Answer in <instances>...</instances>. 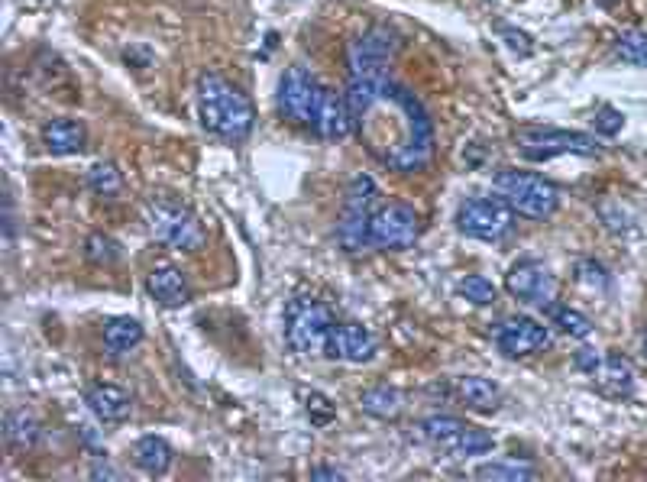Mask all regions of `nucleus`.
Returning <instances> with one entry per match:
<instances>
[{"label": "nucleus", "instance_id": "f257e3e1", "mask_svg": "<svg viewBox=\"0 0 647 482\" xmlns=\"http://www.w3.org/2000/svg\"><path fill=\"white\" fill-rule=\"evenodd\" d=\"M347 104L356 140L392 172H421L434 159V123L408 88L392 81V33L373 26L350 43Z\"/></svg>", "mask_w": 647, "mask_h": 482}, {"label": "nucleus", "instance_id": "f03ea898", "mask_svg": "<svg viewBox=\"0 0 647 482\" xmlns=\"http://www.w3.org/2000/svg\"><path fill=\"white\" fill-rule=\"evenodd\" d=\"M198 117L201 127L220 140L240 143L256 123L253 101L220 72H201L198 78Z\"/></svg>", "mask_w": 647, "mask_h": 482}, {"label": "nucleus", "instance_id": "7ed1b4c3", "mask_svg": "<svg viewBox=\"0 0 647 482\" xmlns=\"http://www.w3.org/2000/svg\"><path fill=\"white\" fill-rule=\"evenodd\" d=\"M492 188L508 208L515 214L528 217V220H547L557 211L560 204V191L550 178L538 172H521V169H502L495 172Z\"/></svg>", "mask_w": 647, "mask_h": 482}, {"label": "nucleus", "instance_id": "20e7f679", "mask_svg": "<svg viewBox=\"0 0 647 482\" xmlns=\"http://www.w3.org/2000/svg\"><path fill=\"white\" fill-rule=\"evenodd\" d=\"M334 314L318 298L295 295L285 305V340L295 353L327 356V343L334 334Z\"/></svg>", "mask_w": 647, "mask_h": 482}, {"label": "nucleus", "instance_id": "39448f33", "mask_svg": "<svg viewBox=\"0 0 647 482\" xmlns=\"http://www.w3.org/2000/svg\"><path fill=\"white\" fill-rule=\"evenodd\" d=\"M379 188L369 175H356L347 195H343V208L337 217V240L347 253H363L369 246V217L376 211Z\"/></svg>", "mask_w": 647, "mask_h": 482}, {"label": "nucleus", "instance_id": "423d86ee", "mask_svg": "<svg viewBox=\"0 0 647 482\" xmlns=\"http://www.w3.org/2000/svg\"><path fill=\"white\" fill-rule=\"evenodd\" d=\"M515 146L518 153L531 162H547L554 156H602V146L586 133L573 130H554V127H518L515 130Z\"/></svg>", "mask_w": 647, "mask_h": 482}, {"label": "nucleus", "instance_id": "0eeeda50", "mask_svg": "<svg viewBox=\"0 0 647 482\" xmlns=\"http://www.w3.org/2000/svg\"><path fill=\"white\" fill-rule=\"evenodd\" d=\"M149 224H153L156 240L172 246L182 253H198L204 246V230L195 211H188L185 204L172 198H153L149 201Z\"/></svg>", "mask_w": 647, "mask_h": 482}, {"label": "nucleus", "instance_id": "6e6552de", "mask_svg": "<svg viewBox=\"0 0 647 482\" xmlns=\"http://www.w3.org/2000/svg\"><path fill=\"white\" fill-rule=\"evenodd\" d=\"M418 233H421V220L415 208L405 201L382 204L369 217V246L373 250H385V253L411 250L418 243Z\"/></svg>", "mask_w": 647, "mask_h": 482}, {"label": "nucleus", "instance_id": "1a4fd4ad", "mask_svg": "<svg viewBox=\"0 0 647 482\" xmlns=\"http://www.w3.org/2000/svg\"><path fill=\"white\" fill-rule=\"evenodd\" d=\"M515 211L502 198H470L457 211V230L470 240L499 243L512 233Z\"/></svg>", "mask_w": 647, "mask_h": 482}, {"label": "nucleus", "instance_id": "9d476101", "mask_svg": "<svg viewBox=\"0 0 647 482\" xmlns=\"http://www.w3.org/2000/svg\"><path fill=\"white\" fill-rule=\"evenodd\" d=\"M505 292L518 301H528V305L550 308L557 301V279L538 259H518L505 272Z\"/></svg>", "mask_w": 647, "mask_h": 482}, {"label": "nucleus", "instance_id": "9b49d317", "mask_svg": "<svg viewBox=\"0 0 647 482\" xmlns=\"http://www.w3.org/2000/svg\"><path fill=\"white\" fill-rule=\"evenodd\" d=\"M318 81L311 78L308 68L301 65H292L285 68V75L279 81V94H275V107H279L282 120L288 123H311V110H314V101H318Z\"/></svg>", "mask_w": 647, "mask_h": 482}, {"label": "nucleus", "instance_id": "f8f14e48", "mask_svg": "<svg viewBox=\"0 0 647 482\" xmlns=\"http://www.w3.org/2000/svg\"><path fill=\"white\" fill-rule=\"evenodd\" d=\"M547 327L541 321L528 318V314H512L495 327V347L505 360H525V356L538 353L547 347Z\"/></svg>", "mask_w": 647, "mask_h": 482}, {"label": "nucleus", "instance_id": "ddd939ff", "mask_svg": "<svg viewBox=\"0 0 647 482\" xmlns=\"http://www.w3.org/2000/svg\"><path fill=\"white\" fill-rule=\"evenodd\" d=\"M311 133L321 140H343L353 130L347 94H337L334 88H318V101L311 110Z\"/></svg>", "mask_w": 647, "mask_h": 482}, {"label": "nucleus", "instance_id": "4468645a", "mask_svg": "<svg viewBox=\"0 0 647 482\" xmlns=\"http://www.w3.org/2000/svg\"><path fill=\"white\" fill-rule=\"evenodd\" d=\"M379 343L360 324H334V334L327 343V360H340V363H369L376 356Z\"/></svg>", "mask_w": 647, "mask_h": 482}, {"label": "nucleus", "instance_id": "2eb2a0df", "mask_svg": "<svg viewBox=\"0 0 647 482\" xmlns=\"http://www.w3.org/2000/svg\"><path fill=\"white\" fill-rule=\"evenodd\" d=\"M593 382L605 398H628L635 392V369L622 353H609L593 369Z\"/></svg>", "mask_w": 647, "mask_h": 482}, {"label": "nucleus", "instance_id": "dca6fc26", "mask_svg": "<svg viewBox=\"0 0 647 482\" xmlns=\"http://www.w3.org/2000/svg\"><path fill=\"white\" fill-rule=\"evenodd\" d=\"M85 402L104 424H123L133 415V398L127 389H120V385H107V382L91 385Z\"/></svg>", "mask_w": 647, "mask_h": 482}, {"label": "nucleus", "instance_id": "f3484780", "mask_svg": "<svg viewBox=\"0 0 647 482\" xmlns=\"http://www.w3.org/2000/svg\"><path fill=\"white\" fill-rule=\"evenodd\" d=\"M146 288H149V295H153L159 305L165 308H182L188 305V279H185V272L178 269V266H156L153 272L146 275Z\"/></svg>", "mask_w": 647, "mask_h": 482}, {"label": "nucleus", "instance_id": "a211bd4d", "mask_svg": "<svg viewBox=\"0 0 647 482\" xmlns=\"http://www.w3.org/2000/svg\"><path fill=\"white\" fill-rule=\"evenodd\" d=\"M43 140H46L52 156H75V153H81V149H85L88 133H85V127H81L78 120L55 117V120L46 123Z\"/></svg>", "mask_w": 647, "mask_h": 482}, {"label": "nucleus", "instance_id": "6ab92c4d", "mask_svg": "<svg viewBox=\"0 0 647 482\" xmlns=\"http://www.w3.org/2000/svg\"><path fill=\"white\" fill-rule=\"evenodd\" d=\"M457 395L466 408L483 411V415H489V411L502 405V389L486 376H463L457 382Z\"/></svg>", "mask_w": 647, "mask_h": 482}, {"label": "nucleus", "instance_id": "aec40b11", "mask_svg": "<svg viewBox=\"0 0 647 482\" xmlns=\"http://www.w3.org/2000/svg\"><path fill=\"white\" fill-rule=\"evenodd\" d=\"M130 457H133V463L140 466L143 473H149V476H162L165 470L172 466V447L165 444L162 437H140L133 444V450H130Z\"/></svg>", "mask_w": 647, "mask_h": 482}, {"label": "nucleus", "instance_id": "412c9836", "mask_svg": "<svg viewBox=\"0 0 647 482\" xmlns=\"http://www.w3.org/2000/svg\"><path fill=\"white\" fill-rule=\"evenodd\" d=\"M360 405L366 415H373V418H382V421H392L402 415V405H405V395L395 389V385H385V382H376V385H369V389L363 392L360 398Z\"/></svg>", "mask_w": 647, "mask_h": 482}, {"label": "nucleus", "instance_id": "4be33fe9", "mask_svg": "<svg viewBox=\"0 0 647 482\" xmlns=\"http://www.w3.org/2000/svg\"><path fill=\"white\" fill-rule=\"evenodd\" d=\"M495 447V437L483 428H473V424H463V428L453 434L450 440L440 450L447 453V457H486V453Z\"/></svg>", "mask_w": 647, "mask_h": 482}, {"label": "nucleus", "instance_id": "5701e85b", "mask_svg": "<svg viewBox=\"0 0 647 482\" xmlns=\"http://www.w3.org/2000/svg\"><path fill=\"white\" fill-rule=\"evenodd\" d=\"M104 347L110 353H127L133 350L136 343L143 340V327L136 318H114V321H107L104 324Z\"/></svg>", "mask_w": 647, "mask_h": 482}, {"label": "nucleus", "instance_id": "b1692460", "mask_svg": "<svg viewBox=\"0 0 647 482\" xmlns=\"http://www.w3.org/2000/svg\"><path fill=\"white\" fill-rule=\"evenodd\" d=\"M473 476L486 482H531L538 479V470L531 463H486L476 466Z\"/></svg>", "mask_w": 647, "mask_h": 482}, {"label": "nucleus", "instance_id": "393cba45", "mask_svg": "<svg viewBox=\"0 0 647 482\" xmlns=\"http://www.w3.org/2000/svg\"><path fill=\"white\" fill-rule=\"evenodd\" d=\"M615 55L628 65L647 68V30H625L615 43Z\"/></svg>", "mask_w": 647, "mask_h": 482}, {"label": "nucleus", "instance_id": "a878e982", "mask_svg": "<svg viewBox=\"0 0 647 482\" xmlns=\"http://www.w3.org/2000/svg\"><path fill=\"white\" fill-rule=\"evenodd\" d=\"M88 188L94 191V195H101V198L117 195V191L123 188V178L117 172V165H110V162L91 165V169H88Z\"/></svg>", "mask_w": 647, "mask_h": 482}, {"label": "nucleus", "instance_id": "bb28decb", "mask_svg": "<svg viewBox=\"0 0 647 482\" xmlns=\"http://www.w3.org/2000/svg\"><path fill=\"white\" fill-rule=\"evenodd\" d=\"M550 314H554L557 327H560L567 337L586 340L589 334H593V324H589V318H586L583 311H573V308H550Z\"/></svg>", "mask_w": 647, "mask_h": 482}, {"label": "nucleus", "instance_id": "cd10ccee", "mask_svg": "<svg viewBox=\"0 0 647 482\" xmlns=\"http://www.w3.org/2000/svg\"><path fill=\"white\" fill-rule=\"evenodd\" d=\"M466 421H460V418H450V415H437V418H428V421H421V434L431 440L434 447H444L447 440L457 434L460 428H463Z\"/></svg>", "mask_w": 647, "mask_h": 482}, {"label": "nucleus", "instance_id": "c85d7f7f", "mask_svg": "<svg viewBox=\"0 0 647 482\" xmlns=\"http://www.w3.org/2000/svg\"><path fill=\"white\" fill-rule=\"evenodd\" d=\"M460 295L470 301V305L486 308L495 301V285L486 279V275H466V279L460 282Z\"/></svg>", "mask_w": 647, "mask_h": 482}, {"label": "nucleus", "instance_id": "c756f323", "mask_svg": "<svg viewBox=\"0 0 647 482\" xmlns=\"http://www.w3.org/2000/svg\"><path fill=\"white\" fill-rule=\"evenodd\" d=\"M39 421L33 415H26V411H17V415H7V437L17 440V444H33L39 440Z\"/></svg>", "mask_w": 647, "mask_h": 482}, {"label": "nucleus", "instance_id": "7c9ffc66", "mask_svg": "<svg viewBox=\"0 0 647 482\" xmlns=\"http://www.w3.org/2000/svg\"><path fill=\"white\" fill-rule=\"evenodd\" d=\"M85 253H88L91 263H117V259H120V243L104 237V233H91V237L85 240Z\"/></svg>", "mask_w": 647, "mask_h": 482}, {"label": "nucleus", "instance_id": "2f4dec72", "mask_svg": "<svg viewBox=\"0 0 647 482\" xmlns=\"http://www.w3.org/2000/svg\"><path fill=\"white\" fill-rule=\"evenodd\" d=\"M308 418H311V424H330L337 418V408H334V402L330 398H324V395H318V392H311L308 395Z\"/></svg>", "mask_w": 647, "mask_h": 482}, {"label": "nucleus", "instance_id": "473e14b6", "mask_svg": "<svg viewBox=\"0 0 647 482\" xmlns=\"http://www.w3.org/2000/svg\"><path fill=\"white\" fill-rule=\"evenodd\" d=\"M495 33H499V36L505 39L508 49H512L515 55H531V52H534V39H531L528 33L515 30V26H505V23H499V26H495Z\"/></svg>", "mask_w": 647, "mask_h": 482}, {"label": "nucleus", "instance_id": "72a5a7b5", "mask_svg": "<svg viewBox=\"0 0 647 482\" xmlns=\"http://www.w3.org/2000/svg\"><path fill=\"white\" fill-rule=\"evenodd\" d=\"M576 279L580 282H586V285H596V288H605L609 285V272H605L596 259H580V263H576Z\"/></svg>", "mask_w": 647, "mask_h": 482}, {"label": "nucleus", "instance_id": "f704fd0d", "mask_svg": "<svg viewBox=\"0 0 647 482\" xmlns=\"http://www.w3.org/2000/svg\"><path fill=\"white\" fill-rule=\"evenodd\" d=\"M599 214L605 220V227H612L618 233H638V227L631 224V217L625 211H618L615 204H599Z\"/></svg>", "mask_w": 647, "mask_h": 482}, {"label": "nucleus", "instance_id": "c9c22d12", "mask_svg": "<svg viewBox=\"0 0 647 482\" xmlns=\"http://www.w3.org/2000/svg\"><path fill=\"white\" fill-rule=\"evenodd\" d=\"M622 127H625V117L618 114L615 107H602L599 114H596V130H599L602 136H615V133H622Z\"/></svg>", "mask_w": 647, "mask_h": 482}, {"label": "nucleus", "instance_id": "e433bc0d", "mask_svg": "<svg viewBox=\"0 0 647 482\" xmlns=\"http://www.w3.org/2000/svg\"><path fill=\"white\" fill-rule=\"evenodd\" d=\"M599 360H602V356L593 347H580V350L573 353V366L583 369V373H589V376H593V369L599 366Z\"/></svg>", "mask_w": 647, "mask_h": 482}, {"label": "nucleus", "instance_id": "4c0bfd02", "mask_svg": "<svg viewBox=\"0 0 647 482\" xmlns=\"http://www.w3.org/2000/svg\"><path fill=\"white\" fill-rule=\"evenodd\" d=\"M311 479H314V482H324V479L340 482V479H343V473H340V470H330V466H314V470H311Z\"/></svg>", "mask_w": 647, "mask_h": 482}, {"label": "nucleus", "instance_id": "58836bf2", "mask_svg": "<svg viewBox=\"0 0 647 482\" xmlns=\"http://www.w3.org/2000/svg\"><path fill=\"white\" fill-rule=\"evenodd\" d=\"M644 353H647V334H644Z\"/></svg>", "mask_w": 647, "mask_h": 482}]
</instances>
